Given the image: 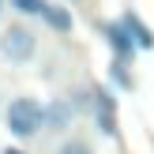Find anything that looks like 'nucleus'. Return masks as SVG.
Wrapping results in <instances>:
<instances>
[{
	"instance_id": "f257e3e1",
	"label": "nucleus",
	"mask_w": 154,
	"mask_h": 154,
	"mask_svg": "<svg viewBox=\"0 0 154 154\" xmlns=\"http://www.w3.org/2000/svg\"><path fill=\"white\" fill-rule=\"evenodd\" d=\"M4 120H8V132L15 139H34L45 128V105L38 98H30V94H19V98H11Z\"/></svg>"
},
{
	"instance_id": "f03ea898",
	"label": "nucleus",
	"mask_w": 154,
	"mask_h": 154,
	"mask_svg": "<svg viewBox=\"0 0 154 154\" xmlns=\"http://www.w3.org/2000/svg\"><path fill=\"white\" fill-rule=\"evenodd\" d=\"M0 53H4L11 64H26L38 53V34L30 26H23V23H15V26H8L4 34H0Z\"/></svg>"
},
{
	"instance_id": "7ed1b4c3",
	"label": "nucleus",
	"mask_w": 154,
	"mask_h": 154,
	"mask_svg": "<svg viewBox=\"0 0 154 154\" xmlns=\"http://www.w3.org/2000/svg\"><path fill=\"white\" fill-rule=\"evenodd\" d=\"M75 113H79L75 98H53V102L45 105V132H68L72 120H75Z\"/></svg>"
},
{
	"instance_id": "20e7f679",
	"label": "nucleus",
	"mask_w": 154,
	"mask_h": 154,
	"mask_svg": "<svg viewBox=\"0 0 154 154\" xmlns=\"http://www.w3.org/2000/svg\"><path fill=\"white\" fill-rule=\"evenodd\" d=\"M102 34H105V42H109L113 57H124V60H132L135 53H139V45H135L132 30L124 26V19H117V23H105V26H102Z\"/></svg>"
},
{
	"instance_id": "39448f33",
	"label": "nucleus",
	"mask_w": 154,
	"mask_h": 154,
	"mask_svg": "<svg viewBox=\"0 0 154 154\" xmlns=\"http://www.w3.org/2000/svg\"><path fill=\"white\" fill-rule=\"evenodd\" d=\"M90 109H94V120L105 135H117V98L109 90H94L90 94Z\"/></svg>"
},
{
	"instance_id": "423d86ee",
	"label": "nucleus",
	"mask_w": 154,
	"mask_h": 154,
	"mask_svg": "<svg viewBox=\"0 0 154 154\" xmlns=\"http://www.w3.org/2000/svg\"><path fill=\"white\" fill-rule=\"evenodd\" d=\"M120 19H124V26L128 30H132V38H135V45H139V49H154V30L147 26V23H143L139 19V15H135V11H124V15H120Z\"/></svg>"
},
{
	"instance_id": "0eeeda50",
	"label": "nucleus",
	"mask_w": 154,
	"mask_h": 154,
	"mask_svg": "<svg viewBox=\"0 0 154 154\" xmlns=\"http://www.w3.org/2000/svg\"><path fill=\"white\" fill-rule=\"evenodd\" d=\"M42 19L49 23L57 34H72V26H75V23H72V11H68V8H60V4H49Z\"/></svg>"
},
{
	"instance_id": "6e6552de",
	"label": "nucleus",
	"mask_w": 154,
	"mask_h": 154,
	"mask_svg": "<svg viewBox=\"0 0 154 154\" xmlns=\"http://www.w3.org/2000/svg\"><path fill=\"white\" fill-rule=\"evenodd\" d=\"M128 64H132V60H124V57H113V64H109V79H113V87H117V90H132V87H135Z\"/></svg>"
},
{
	"instance_id": "1a4fd4ad",
	"label": "nucleus",
	"mask_w": 154,
	"mask_h": 154,
	"mask_svg": "<svg viewBox=\"0 0 154 154\" xmlns=\"http://www.w3.org/2000/svg\"><path fill=\"white\" fill-rule=\"evenodd\" d=\"M57 154H94V143L90 139H64L57 147Z\"/></svg>"
},
{
	"instance_id": "9d476101",
	"label": "nucleus",
	"mask_w": 154,
	"mask_h": 154,
	"mask_svg": "<svg viewBox=\"0 0 154 154\" xmlns=\"http://www.w3.org/2000/svg\"><path fill=\"white\" fill-rule=\"evenodd\" d=\"M11 8H15L19 15H45L49 0H11Z\"/></svg>"
},
{
	"instance_id": "9b49d317",
	"label": "nucleus",
	"mask_w": 154,
	"mask_h": 154,
	"mask_svg": "<svg viewBox=\"0 0 154 154\" xmlns=\"http://www.w3.org/2000/svg\"><path fill=\"white\" fill-rule=\"evenodd\" d=\"M4 154H26V150H15V147H8V150H4Z\"/></svg>"
},
{
	"instance_id": "f8f14e48",
	"label": "nucleus",
	"mask_w": 154,
	"mask_h": 154,
	"mask_svg": "<svg viewBox=\"0 0 154 154\" xmlns=\"http://www.w3.org/2000/svg\"><path fill=\"white\" fill-rule=\"evenodd\" d=\"M0 11H4V0H0Z\"/></svg>"
}]
</instances>
